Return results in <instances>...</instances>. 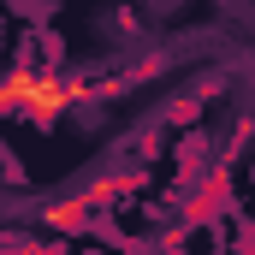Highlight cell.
Returning a JSON list of instances; mask_svg holds the SVG:
<instances>
[{"instance_id":"obj_1","label":"cell","mask_w":255,"mask_h":255,"mask_svg":"<svg viewBox=\"0 0 255 255\" xmlns=\"http://www.w3.org/2000/svg\"><path fill=\"white\" fill-rule=\"evenodd\" d=\"M65 83H54V77H12L6 89H0V107H18V113H36V119H54V113H65Z\"/></svg>"}]
</instances>
